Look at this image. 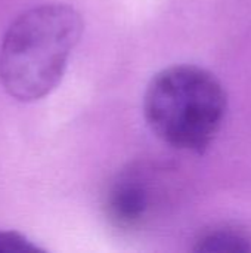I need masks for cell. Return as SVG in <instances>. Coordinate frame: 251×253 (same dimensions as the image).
<instances>
[{"instance_id":"6da1fadb","label":"cell","mask_w":251,"mask_h":253,"mask_svg":"<svg viewBox=\"0 0 251 253\" xmlns=\"http://www.w3.org/2000/svg\"><path fill=\"white\" fill-rule=\"evenodd\" d=\"M83 33L80 13L62 3L34 6L18 15L0 47V82L15 99L33 102L62 80Z\"/></svg>"},{"instance_id":"7a4b0ae2","label":"cell","mask_w":251,"mask_h":253,"mask_svg":"<svg viewBox=\"0 0 251 253\" xmlns=\"http://www.w3.org/2000/svg\"><path fill=\"white\" fill-rule=\"evenodd\" d=\"M228 111L219 79L197 65H173L152 77L143 95L151 130L176 150L204 153L216 139Z\"/></svg>"},{"instance_id":"3957f363","label":"cell","mask_w":251,"mask_h":253,"mask_svg":"<svg viewBox=\"0 0 251 253\" xmlns=\"http://www.w3.org/2000/svg\"><path fill=\"white\" fill-rule=\"evenodd\" d=\"M151 173L138 166L121 170L105 194V213L120 230H138L151 216L155 187Z\"/></svg>"},{"instance_id":"277c9868","label":"cell","mask_w":251,"mask_h":253,"mask_svg":"<svg viewBox=\"0 0 251 253\" xmlns=\"http://www.w3.org/2000/svg\"><path fill=\"white\" fill-rule=\"evenodd\" d=\"M195 252L201 253H250L251 236L234 227H216L204 231L194 246Z\"/></svg>"},{"instance_id":"5b68a950","label":"cell","mask_w":251,"mask_h":253,"mask_svg":"<svg viewBox=\"0 0 251 253\" xmlns=\"http://www.w3.org/2000/svg\"><path fill=\"white\" fill-rule=\"evenodd\" d=\"M40 248L16 231L0 230V253H36Z\"/></svg>"}]
</instances>
